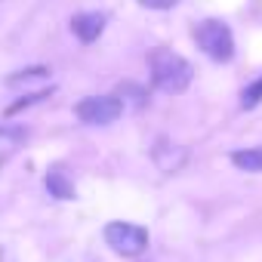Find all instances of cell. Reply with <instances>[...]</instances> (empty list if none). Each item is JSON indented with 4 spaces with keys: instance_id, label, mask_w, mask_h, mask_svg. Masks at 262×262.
<instances>
[{
    "instance_id": "6",
    "label": "cell",
    "mask_w": 262,
    "mask_h": 262,
    "mask_svg": "<svg viewBox=\"0 0 262 262\" xmlns=\"http://www.w3.org/2000/svg\"><path fill=\"white\" fill-rule=\"evenodd\" d=\"M185 148H179V145H170L167 139H161L158 142V148H155V164L164 170V173H179L182 170V164H185Z\"/></svg>"
},
{
    "instance_id": "7",
    "label": "cell",
    "mask_w": 262,
    "mask_h": 262,
    "mask_svg": "<svg viewBox=\"0 0 262 262\" xmlns=\"http://www.w3.org/2000/svg\"><path fill=\"white\" fill-rule=\"evenodd\" d=\"M117 102H120L123 108L139 111V108L148 105V93H145L142 86H136V83H120V86H117Z\"/></svg>"
},
{
    "instance_id": "14",
    "label": "cell",
    "mask_w": 262,
    "mask_h": 262,
    "mask_svg": "<svg viewBox=\"0 0 262 262\" xmlns=\"http://www.w3.org/2000/svg\"><path fill=\"white\" fill-rule=\"evenodd\" d=\"M0 164H4V161H0Z\"/></svg>"
},
{
    "instance_id": "9",
    "label": "cell",
    "mask_w": 262,
    "mask_h": 262,
    "mask_svg": "<svg viewBox=\"0 0 262 262\" xmlns=\"http://www.w3.org/2000/svg\"><path fill=\"white\" fill-rule=\"evenodd\" d=\"M231 164L247 173H262V148H241L231 155Z\"/></svg>"
},
{
    "instance_id": "10",
    "label": "cell",
    "mask_w": 262,
    "mask_h": 262,
    "mask_svg": "<svg viewBox=\"0 0 262 262\" xmlns=\"http://www.w3.org/2000/svg\"><path fill=\"white\" fill-rule=\"evenodd\" d=\"M47 74H50L47 68H28V71H19V74H13L7 83H10V86H19V83H28V80H43Z\"/></svg>"
},
{
    "instance_id": "1",
    "label": "cell",
    "mask_w": 262,
    "mask_h": 262,
    "mask_svg": "<svg viewBox=\"0 0 262 262\" xmlns=\"http://www.w3.org/2000/svg\"><path fill=\"white\" fill-rule=\"evenodd\" d=\"M148 65H151V83L161 93H170V96L185 93L188 83H191V74H194L191 65L173 50H155L148 56Z\"/></svg>"
},
{
    "instance_id": "4",
    "label": "cell",
    "mask_w": 262,
    "mask_h": 262,
    "mask_svg": "<svg viewBox=\"0 0 262 262\" xmlns=\"http://www.w3.org/2000/svg\"><path fill=\"white\" fill-rule=\"evenodd\" d=\"M123 105L117 102V96H86L83 102H77L74 114L90 123V126H105V123H114L120 117Z\"/></svg>"
},
{
    "instance_id": "11",
    "label": "cell",
    "mask_w": 262,
    "mask_h": 262,
    "mask_svg": "<svg viewBox=\"0 0 262 262\" xmlns=\"http://www.w3.org/2000/svg\"><path fill=\"white\" fill-rule=\"evenodd\" d=\"M262 102V77L256 80V83H250L247 90H244V96H241V105L244 108H256Z\"/></svg>"
},
{
    "instance_id": "2",
    "label": "cell",
    "mask_w": 262,
    "mask_h": 262,
    "mask_svg": "<svg viewBox=\"0 0 262 262\" xmlns=\"http://www.w3.org/2000/svg\"><path fill=\"white\" fill-rule=\"evenodd\" d=\"M194 40L213 62H228L234 56V37H231L225 22H216V19L201 22L194 28Z\"/></svg>"
},
{
    "instance_id": "5",
    "label": "cell",
    "mask_w": 262,
    "mask_h": 262,
    "mask_svg": "<svg viewBox=\"0 0 262 262\" xmlns=\"http://www.w3.org/2000/svg\"><path fill=\"white\" fill-rule=\"evenodd\" d=\"M71 31L77 34L80 43H93L99 40V34L105 31V16L102 13H77L71 19Z\"/></svg>"
},
{
    "instance_id": "8",
    "label": "cell",
    "mask_w": 262,
    "mask_h": 262,
    "mask_svg": "<svg viewBox=\"0 0 262 262\" xmlns=\"http://www.w3.org/2000/svg\"><path fill=\"white\" fill-rule=\"evenodd\" d=\"M47 188H50V194L59 198V201H74V185L68 182V176H65L62 170H50V173H47Z\"/></svg>"
},
{
    "instance_id": "15",
    "label": "cell",
    "mask_w": 262,
    "mask_h": 262,
    "mask_svg": "<svg viewBox=\"0 0 262 262\" xmlns=\"http://www.w3.org/2000/svg\"><path fill=\"white\" fill-rule=\"evenodd\" d=\"M0 256H4V253H0Z\"/></svg>"
},
{
    "instance_id": "3",
    "label": "cell",
    "mask_w": 262,
    "mask_h": 262,
    "mask_svg": "<svg viewBox=\"0 0 262 262\" xmlns=\"http://www.w3.org/2000/svg\"><path fill=\"white\" fill-rule=\"evenodd\" d=\"M105 244L120 256H139L148 247V231L142 225H133V222H108Z\"/></svg>"
},
{
    "instance_id": "12",
    "label": "cell",
    "mask_w": 262,
    "mask_h": 262,
    "mask_svg": "<svg viewBox=\"0 0 262 262\" xmlns=\"http://www.w3.org/2000/svg\"><path fill=\"white\" fill-rule=\"evenodd\" d=\"M47 93H50V90H40V93H31V96H25V99H19L16 105H10V114H16V111H22V108H28V105H34V102H40V99H47Z\"/></svg>"
},
{
    "instance_id": "13",
    "label": "cell",
    "mask_w": 262,
    "mask_h": 262,
    "mask_svg": "<svg viewBox=\"0 0 262 262\" xmlns=\"http://www.w3.org/2000/svg\"><path fill=\"white\" fill-rule=\"evenodd\" d=\"M142 7H148V10H170V7H176L179 0H139Z\"/></svg>"
}]
</instances>
